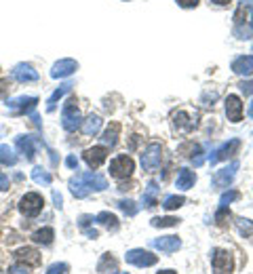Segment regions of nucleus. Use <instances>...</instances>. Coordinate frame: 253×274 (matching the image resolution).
I'll return each instance as SVG.
<instances>
[{
	"label": "nucleus",
	"instance_id": "nucleus-1",
	"mask_svg": "<svg viewBox=\"0 0 253 274\" xmlns=\"http://www.w3.org/2000/svg\"><path fill=\"white\" fill-rule=\"evenodd\" d=\"M106 188H108V181L99 173H80L70 179V190L76 198H87L93 190L101 192V190H106Z\"/></svg>",
	"mask_w": 253,
	"mask_h": 274
},
{
	"label": "nucleus",
	"instance_id": "nucleus-2",
	"mask_svg": "<svg viewBox=\"0 0 253 274\" xmlns=\"http://www.w3.org/2000/svg\"><path fill=\"white\" fill-rule=\"evenodd\" d=\"M80 125H82V116L76 108V99L70 97L63 104V110H61V127L65 131H76V129H80Z\"/></svg>",
	"mask_w": 253,
	"mask_h": 274
},
{
	"label": "nucleus",
	"instance_id": "nucleus-3",
	"mask_svg": "<svg viewBox=\"0 0 253 274\" xmlns=\"http://www.w3.org/2000/svg\"><path fill=\"white\" fill-rule=\"evenodd\" d=\"M160 158H163V146L158 142L148 144V148L142 154V167H144V171H156L160 167Z\"/></svg>",
	"mask_w": 253,
	"mask_h": 274
},
{
	"label": "nucleus",
	"instance_id": "nucleus-4",
	"mask_svg": "<svg viewBox=\"0 0 253 274\" xmlns=\"http://www.w3.org/2000/svg\"><path fill=\"white\" fill-rule=\"evenodd\" d=\"M135 169V163L131 156H127V154H121V156H116L112 163H110V173L114 179H127Z\"/></svg>",
	"mask_w": 253,
	"mask_h": 274
},
{
	"label": "nucleus",
	"instance_id": "nucleus-5",
	"mask_svg": "<svg viewBox=\"0 0 253 274\" xmlns=\"http://www.w3.org/2000/svg\"><path fill=\"white\" fill-rule=\"evenodd\" d=\"M42 196L38 192H28L21 200H19V211L26 215V217H36L40 211H42Z\"/></svg>",
	"mask_w": 253,
	"mask_h": 274
},
{
	"label": "nucleus",
	"instance_id": "nucleus-6",
	"mask_svg": "<svg viewBox=\"0 0 253 274\" xmlns=\"http://www.w3.org/2000/svg\"><path fill=\"white\" fill-rule=\"evenodd\" d=\"M125 258H127L129 264L137 266V268H150V266H154L158 262L156 255L146 251V249H131V251H127Z\"/></svg>",
	"mask_w": 253,
	"mask_h": 274
},
{
	"label": "nucleus",
	"instance_id": "nucleus-7",
	"mask_svg": "<svg viewBox=\"0 0 253 274\" xmlns=\"http://www.w3.org/2000/svg\"><path fill=\"white\" fill-rule=\"evenodd\" d=\"M211 266L215 274H230L234 264H232V255L226 249H213V258H211Z\"/></svg>",
	"mask_w": 253,
	"mask_h": 274
},
{
	"label": "nucleus",
	"instance_id": "nucleus-8",
	"mask_svg": "<svg viewBox=\"0 0 253 274\" xmlns=\"http://www.w3.org/2000/svg\"><path fill=\"white\" fill-rule=\"evenodd\" d=\"M239 150H241V140H230L228 144H224L222 148H217V150L211 154V156H209V163L215 165V163H219V161L232 158L234 154H239Z\"/></svg>",
	"mask_w": 253,
	"mask_h": 274
},
{
	"label": "nucleus",
	"instance_id": "nucleus-9",
	"mask_svg": "<svg viewBox=\"0 0 253 274\" xmlns=\"http://www.w3.org/2000/svg\"><path fill=\"white\" fill-rule=\"evenodd\" d=\"M106 156H108V148L106 146H93L89 150H84V154H82L84 163H87L91 169H97L101 163L106 161Z\"/></svg>",
	"mask_w": 253,
	"mask_h": 274
},
{
	"label": "nucleus",
	"instance_id": "nucleus-10",
	"mask_svg": "<svg viewBox=\"0 0 253 274\" xmlns=\"http://www.w3.org/2000/svg\"><path fill=\"white\" fill-rule=\"evenodd\" d=\"M236 171H239V161H232L230 167L222 169V171H217L215 177H213V186L215 188H228L236 175Z\"/></svg>",
	"mask_w": 253,
	"mask_h": 274
},
{
	"label": "nucleus",
	"instance_id": "nucleus-11",
	"mask_svg": "<svg viewBox=\"0 0 253 274\" xmlns=\"http://www.w3.org/2000/svg\"><path fill=\"white\" fill-rule=\"evenodd\" d=\"M150 245L154 247V249H158V251H163V253H175L179 247H181V241L177 236H160V238H152L150 241Z\"/></svg>",
	"mask_w": 253,
	"mask_h": 274
},
{
	"label": "nucleus",
	"instance_id": "nucleus-12",
	"mask_svg": "<svg viewBox=\"0 0 253 274\" xmlns=\"http://www.w3.org/2000/svg\"><path fill=\"white\" fill-rule=\"evenodd\" d=\"M226 116L230 123H241L243 121V101L236 95L226 97Z\"/></svg>",
	"mask_w": 253,
	"mask_h": 274
},
{
	"label": "nucleus",
	"instance_id": "nucleus-13",
	"mask_svg": "<svg viewBox=\"0 0 253 274\" xmlns=\"http://www.w3.org/2000/svg\"><path fill=\"white\" fill-rule=\"evenodd\" d=\"M11 74H13V78L17 82H34V80H38V72L34 70L32 65H28V63H17Z\"/></svg>",
	"mask_w": 253,
	"mask_h": 274
},
{
	"label": "nucleus",
	"instance_id": "nucleus-14",
	"mask_svg": "<svg viewBox=\"0 0 253 274\" xmlns=\"http://www.w3.org/2000/svg\"><path fill=\"white\" fill-rule=\"evenodd\" d=\"M78 70V63L74 59H59L53 70H51V76L53 78H65V76H72Z\"/></svg>",
	"mask_w": 253,
	"mask_h": 274
},
{
	"label": "nucleus",
	"instance_id": "nucleus-15",
	"mask_svg": "<svg viewBox=\"0 0 253 274\" xmlns=\"http://www.w3.org/2000/svg\"><path fill=\"white\" fill-rule=\"evenodd\" d=\"M15 260L26 266H38L40 264V253L32 247H21L15 251Z\"/></svg>",
	"mask_w": 253,
	"mask_h": 274
},
{
	"label": "nucleus",
	"instance_id": "nucleus-16",
	"mask_svg": "<svg viewBox=\"0 0 253 274\" xmlns=\"http://www.w3.org/2000/svg\"><path fill=\"white\" fill-rule=\"evenodd\" d=\"M232 72L239 76H251L253 74V55H243L232 61Z\"/></svg>",
	"mask_w": 253,
	"mask_h": 274
},
{
	"label": "nucleus",
	"instance_id": "nucleus-17",
	"mask_svg": "<svg viewBox=\"0 0 253 274\" xmlns=\"http://www.w3.org/2000/svg\"><path fill=\"white\" fill-rule=\"evenodd\" d=\"M36 104H38V97H15V99L7 101V106L13 112H30V110H34Z\"/></svg>",
	"mask_w": 253,
	"mask_h": 274
},
{
	"label": "nucleus",
	"instance_id": "nucleus-18",
	"mask_svg": "<svg viewBox=\"0 0 253 274\" xmlns=\"http://www.w3.org/2000/svg\"><path fill=\"white\" fill-rule=\"evenodd\" d=\"M17 148H19V152L24 154L28 161H32L34 154H36V142H34V137H30V135L17 137Z\"/></svg>",
	"mask_w": 253,
	"mask_h": 274
},
{
	"label": "nucleus",
	"instance_id": "nucleus-19",
	"mask_svg": "<svg viewBox=\"0 0 253 274\" xmlns=\"http://www.w3.org/2000/svg\"><path fill=\"white\" fill-rule=\"evenodd\" d=\"M194 127V123L190 121V116L186 114V112H175L173 114V129L177 131V133H188L190 129Z\"/></svg>",
	"mask_w": 253,
	"mask_h": 274
},
{
	"label": "nucleus",
	"instance_id": "nucleus-20",
	"mask_svg": "<svg viewBox=\"0 0 253 274\" xmlns=\"http://www.w3.org/2000/svg\"><path fill=\"white\" fill-rule=\"evenodd\" d=\"M101 123H104V121H101L97 114H91L89 118H84V121H82L80 131H82L84 135H95V133L101 129Z\"/></svg>",
	"mask_w": 253,
	"mask_h": 274
},
{
	"label": "nucleus",
	"instance_id": "nucleus-21",
	"mask_svg": "<svg viewBox=\"0 0 253 274\" xmlns=\"http://www.w3.org/2000/svg\"><path fill=\"white\" fill-rule=\"evenodd\" d=\"M95 221H97L99 226H104V228L112 230V232L118 230V219H116V215L110 213V211H101V213H97V215H95Z\"/></svg>",
	"mask_w": 253,
	"mask_h": 274
},
{
	"label": "nucleus",
	"instance_id": "nucleus-22",
	"mask_svg": "<svg viewBox=\"0 0 253 274\" xmlns=\"http://www.w3.org/2000/svg\"><path fill=\"white\" fill-rule=\"evenodd\" d=\"M53 238H55V230L51 226L40 228V230H36L32 234V241L38 243V245H51V243H53Z\"/></svg>",
	"mask_w": 253,
	"mask_h": 274
},
{
	"label": "nucleus",
	"instance_id": "nucleus-23",
	"mask_svg": "<svg viewBox=\"0 0 253 274\" xmlns=\"http://www.w3.org/2000/svg\"><path fill=\"white\" fill-rule=\"evenodd\" d=\"M194 181H196V175L190 169H179V173H177V188L179 190H188V188L194 186Z\"/></svg>",
	"mask_w": 253,
	"mask_h": 274
},
{
	"label": "nucleus",
	"instance_id": "nucleus-24",
	"mask_svg": "<svg viewBox=\"0 0 253 274\" xmlns=\"http://www.w3.org/2000/svg\"><path fill=\"white\" fill-rule=\"evenodd\" d=\"M118 133H121V125L118 123H110L108 125V129L104 131V135H101V142H104L106 146H116V142H118Z\"/></svg>",
	"mask_w": 253,
	"mask_h": 274
},
{
	"label": "nucleus",
	"instance_id": "nucleus-25",
	"mask_svg": "<svg viewBox=\"0 0 253 274\" xmlns=\"http://www.w3.org/2000/svg\"><path fill=\"white\" fill-rule=\"evenodd\" d=\"M70 91H72V84H70V82L61 84V87H59V89H57L53 95L49 97V101H47V112H53V110H55V106H57V101H59V99H61L65 93H70Z\"/></svg>",
	"mask_w": 253,
	"mask_h": 274
},
{
	"label": "nucleus",
	"instance_id": "nucleus-26",
	"mask_svg": "<svg viewBox=\"0 0 253 274\" xmlns=\"http://www.w3.org/2000/svg\"><path fill=\"white\" fill-rule=\"evenodd\" d=\"M15 163H17V154H15V150H13L11 146L3 144V146H0V165L13 167Z\"/></svg>",
	"mask_w": 253,
	"mask_h": 274
},
{
	"label": "nucleus",
	"instance_id": "nucleus-27",
	"mask_svg": "<svg viewBox=\"0 0 253 274\" xmlns=\"http://www.w3.org/2000/svg\"><path fill=\"white\" fill-rule=\"evenodd\" d=\"M116 266H118V262H116V258L112 253H104L101 255V260H99V264H97V272H110V270H116Z\"/></svg>",
	"mask_w": 253,
	"mask_h": 274
},
{
	"label": "nucleus",
	"instance_id": "nucleus-28",
	"mask_svg": "<svg viewBox=\"0 0 253 274\" xmlns=\"http://www.w3.org/2000/svg\"><path fill=\"white\" fill-rule=\"evenodd\" d=\"M156 194H158L156 181H150L148 188H146V194H144V204H146V207H154V204H156Z\"/></svg>",
	"mask_w": 253,
	"mask_h": 274
},
{
	"label": "nucleus",
	"instance_id": "nucleus-29",
	"mask_svg": "<svg viewBox=\"0 0 253 274\" xmlns=\"http://www.w3.org/2000/svg\"><path fill=\"white\" fill-rule=\"evenodd\" d=\"M32 179L36 181V184H42V186H49L51 181H53L51 173H49V171H44L42 167H34V171H32Z\"/></svg>",
	"mask_w": 253,
	"mask_h": 274
},
{
	"label": "nucleus",
	"instance_id": "nucleus-30",
	"mask_svg": "<svg viewBox=\"0 0 253 274\" xmlns=\"http://www.w3.org/2000/svg\"><path fill=\"white\" fill-rule=\"evenodd\" d=\"M236 228H239L241 236H245V238L253 236V221H251V219H245V217H239V219H236Z\"/></svg>",
	"mask_w": 253,
	"mask_h": 274
},
{
	"label": "nucleus",
	"instance_id": "nucleus-31",
	"mask_svg": "<svg viewBox=\"0 0 253 274\" xmlns=\"http://www.w3.org/2000/svg\"><path fill=\"white\" fill-rule=\"evenodd\" d=\"M150 224L154 228H173V226L179 224V219L177 217H154Z\"/></svg>",
	"mask_w": 253,
	"mask_h": 274
},
{
	"label": "nucleus",
	"instance_id": "nucleus-32",
	"mask_svg": "<svg viewBox=\"0 0 253 274\" xmlns=\"http://www.w3.org/2000/svg\"><path fill=\"white\" fill-rule=\"evenodd\" d=\"M183 202H186L183 196H167L165 202H163V207H165L167 211H173V209H179Z\"/></svg>",
	"mask_w": 253,
	"mask_h": 274
},
{
	"label": "nucleus",
	"instance_id": "nucleus-33",
	"mask_svg": "<svg viewBox=\"0 0 253 274\" xmlns=\"http://www.w3.org/2000/svg\"><path fill=\"white\" fill-rule=\"evenodd\" d=\"M118 209H121L125 215H129V217H133L135 213H137V204H135L133 200H121V202H118Z\"/></svg>",
	"mask_w": 253,
	"mask_h": 274
},
{
	"label": "nucleus",
	"instance_id": "nucleus-34",
	"mask_svg": "<svg viewBox=\"0 0 253 274\" xmlns=\"http://www.w3.org/2000/svg\"><path fill=\"white\" fill-rule=\"evenodd\" d=\"M179 152L181 154H186V156H198V154H200V146L198 144H192V142H188V144H183L181 148H179Z\"/></svg>",
	"mask_w": 253,
	"mask_h": 274
},
{
	"label": "nucleus",
	"instance_id": "nucleus-35",
	"mask_svg": "<svg viewBox=\"0 0 253 274\" xmlns=\"http://www.w3.org/2000/svg\"><path fill=\"white\" fill-rule=\"evenodd\" d=\"M228 217H230V209H228V207H219L217 213H215V224H217V226H226Z\"/></svg>",
	"mask_w": 253,
	"mask_h": 274
},
{
	"label": "nucleus",
	"instance_id": "nucleus-36",
	"mask_svg": "<svg viewBox=\"0 0 253 274\" xmlns=\"http://www.w3.org/2000/svg\"><path fill=\"white\" fill-rule=\"evenodd\" d=\"M236 198H241V194L236 192V190L224 192V194H222V198H219V204H222V207H228V204H230L232 200H236Z\"/></svg>",
	"mask_w": 253,
	"mask_h": 274
},
{
	"label": "nucleus",
	"instance_id": "nucleus-37",
	"mask_svg": "<svg viewBox=\"0 0 253 274\" xmlns=\"http://www.w3.org/2000/svg\"><path fill=\"white\" fill-rule=\"evenodd\" d=\"M70 272V266L67 264H53V266H49L44 274H67Z\"/></svg>",
	"mask_w": 253,
	"mask_h": 274
},
{
	"label": "nucleus",
	"instance_id": "nucleus-38",
	"mask_svg": "<svg viewBox=\"0 0 253 274\" xmlns=\"http://www.w3.org/2000/svg\"><path fill=\"white\" fill-rule=\"evenodd\" d=\"M9 91H11V80L9 78H3V80H0V99H3Z\"/></svg>",
	"mask_w": 253,
	"mask_h": 274
},
{
	"label": "nucleus",
	"instance_id": "nucleus-39",
	"mask_svg": "<svg viewBox=\"0 0 253 274\" xmlns=\"http://www.w3.org/2000/svg\"><path fill=\"white\" fill-rule=\"evenodd\" d=\"M93 221H95L93 215H80V217H78V226H80V228H87L89 224H93Z\"/></svg>",
	"mask_w": 253,
	"mask_h": 274
},
{
	"label": "nucleus",
	"instance_id": "nucleus-40",
	"mask_svg": "<svg viewBox=\"0 0 253 274\" xmlns=\"http://www.w3.org/2000/svg\"><path fill=\"white\" fill-rule=\"evenodd\" d=\"M245 17H247V15H245V5H241V7H239V11H236V15H234L236 26H241V24L245 21Z\"/></svg>",
	"mask_w": 253,
	"mask_h": 274
},
{
	"label": "nucleus",
	"instance_id": "nucleus-41",
	"mask_svg": "<svg viewBox=\"0 0 253 274\" xmlns=\"http://www.w3.org/2000/svg\"><path fill=\"white\" fill-rule=\"evenodd\" d=\"M175 3L181 9H194V7H198V0H175Z\"/></svg>",
	"mask_w": 253,
	"mask_h": 274
},
{
	"label": "nucleus",
	"instance_id": "nucleus-42",
	"mask_svg": "<svg viewBox=\"0 0 253 274\" xmlns=\"http://www.w3.org/2000/svg\"><path fill=\"white\" fill-rule=\"evenodd\" d=\"M9 274H28V266H19V264H15L9 268Z\"/></svg>",
	"mask_w": 253,
	"mask_h": 274
},
{
	"label": "nucleus",
	"instance_id": "nucleus-43",
	"mask_svg": "<svg viewBox=\"0 0 253 274\" xmlns=\"http://www.w3.org/2000/svg\"><path fill=\"white\" fill-rule=\"evenodd\" d=\"M5 190H9V177L0 171V192H5Z\"/></svg>",
	"mask_w": 253,
	"mask_h": 274
},
{
	"label": "nucleus",
	"instance_id": "nucleus-44",
	"mask_svg": "<svg viewBox=\"0 0 253 274\" xmlns=\"http://www.w3.org/2000/svg\"><path fill=\"white\" fill-rule=\"evenodd\" d=\"M65 165L70 167V169H76V171H78V158L74 156V154H70V156L65 158Z\"/></svg>",
	"mask_w": 253,
	"mask_h": 274
},
{
	"label": "nucleus",
	"instance_id": "nucleus-45",
	"mask_svg": "<svg viewBox=\"0 0 253 274\" xmlns=\"http://www.w3.org/2000/svg\"><path fill=\"white\" fill-rule=\"evenodd\" d=\"M241 91H243L245 95H251V93H253V80H251V82H241Z\"/></svg>",
	"mask_w": 253,
	"mask_h": 274
},
{
	"label": "nucleus",
	"instance_id": "nucleus-46",
	"mask_svg": "<svg viewBox=\"0 0 253 274\" xmlns=\"http://www.w3.org/2000/svg\"><path fill=\"white\" fill-rule=\"evenodd\" d=\"M53 202H55V207L61 209V202H63V200H61V194H59L57 190H53Z\"/></svg>",
	"mask_w": 253,
	"mask_h": 274
},
{
	"label": "nucleus",
	"instance_id": "nucleus-47",
	"mask_svg": "<svg viewBox=\"0 0 253 274\" xmlns=\"http://www.w3.org/2000/svg\"><path fill=\"white\" fill-rule=\"evenodd\" d=\"M192 163H194V167H200L202 163H205V156H202V154H198V156L192 158Z\"/></svg>",
	"mask_w": 253,
	"mask_h": 274
},
{
	"label": "nucleus",
	"instance_id": "nucleus-48",
	"mask_svg": "<svg viewBox=\"0 0 253 274\" xmlns=\"http://www.w3.org/2000/svg\"><path fill=\"white\" fill-rule=\"evenodd\" d=\"M82 232L87 234L89 238H97V230H91V228H82Z\"/></svg>",
	"mask_w": 253,
	"mask_h": 274
},
{
	"label": "nucleus",
	"instance_id": "nucleus-49",
	"mask_svg": "<svg viewBox=\"0 0 253 274\" xmlns=\"http://www.w3.org/2000/svg\"><path fill=\"white\" fill-rule=\"evenodd\" d=\"M247 114H249V118H253V99H251V104H249V110H247Z\"/></svg>",
	"mask_w": 253,
	"mask_h": 274
},
{
	"label": "nucleus",
	"instance_id": "nucleus-50",
	"mask_svg": "<svg viewBox=\"0 0 253 274\" xmlns=\"http://www.w3.org/2000/svg\"><path fill=\"white\" fill-rule=\"evenodd\" d=\"M211 3H215V5H228L230 0H211Z\"/></svg>",
	"mask_w": 253,
	"mask_h": 274
},
{
	"label": "nucleus",
	"instance_id": "nucleus-51",
	"mask_svg": "<svg viewBox=\"0 0 253 274\" xmlns=\"http://www.w3.org/2000/svg\"><path fill=\"white\" fill-rule=\"evenodd\" d=\"M158 274H177L175 270H163V272H158Z\"/></svg>",
	"mask_w": 253,
	"mask_h": 274
},
{
	"label": "nucleus",
	"instance_id": "nucleus-52",
	"mask_svg": "<svg viewBox=\"0 0 253 274\" xmlns=\"http://www.w3.org/2000/svg\"><path fill=\"white\" fill-rule=\"evenodd\" d=\"M251 28H253V17H251Z\"/></svg>",
	"mask_w": 253,
	"mask_h": 274
},
{
	"label": "nucleus",
	"instance_id": "nucleus-53",
	"mask_svg": "<svg viewBox=\"0 0 253 274\" xmlns=\"http://www.w3.org/2000/svg\"><path fill=\"white\" fill-rule=\"evenodd\" d=\"M118 274H129V272H118Z\"/></svg>",
	"mask_w": 253,
	"mask_h": 274
}]
</instances>
